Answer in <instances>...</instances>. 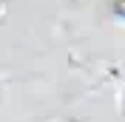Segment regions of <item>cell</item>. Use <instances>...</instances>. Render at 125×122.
<instances>
[{"mask_svg":"<svg viewBox=\"0 0 125 122\" xmlns=\"http://www.w3.org/2000/svg\"><path fill=\"white\" fill-rule=\"evenodd\" d=\"M114 9H117V14L125 17V0H114Z\"/></svg>","mask_w":125,"mask_h":122,"instance_id":"1","label":"cell"}]
</instances>
